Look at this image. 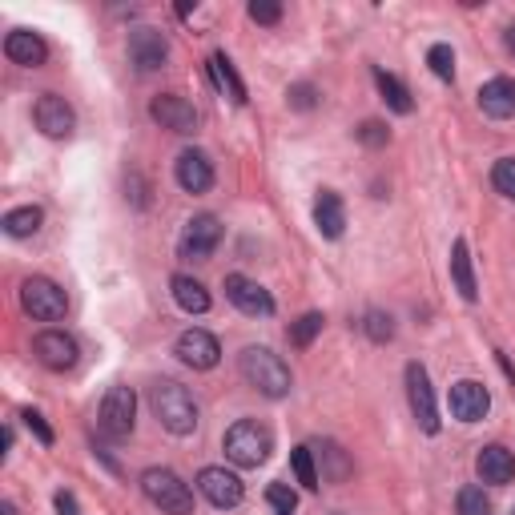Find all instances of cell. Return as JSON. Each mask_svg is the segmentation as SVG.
Wrapping results in <instances>:
<instances>
[{"instance_id": "cell-1", "label": "cell", "mask_w": 515, "mask_h": 515, "mask_svg": "<svg viewBox=\"0 0 515 515\" xmlns=\"http://www.w3.org/2000/svg\"><path fill=\"white\" fill-rule=\"evenodd\" d=\"M149 407H153L157 423L169 435H194V427H198V403H194V395L182 383H174V379L157 383L149 391Z\"/></svg>"}, {"instance_id": "cell-2", "label": "cell", "mask_w": 515, "mask_h": 515, "mask_svg": "<svg viewBox=\"0 0 515 515\" xmlns=\"http://www.w3.org/2000/svg\"><path fill=\"white\" fill-rule=\"evenodd\" d=\"M238 371H242V379H246L254 391H262L266 399L290 395V367H286L274 351H266V347H246L242 359H238Z\"/></svg>"}, {"instance_id": "cell-3", "label": "cell", "mask_w": 515, "mask_h": 515, "mask_svg": "<svg viewBox=\"0 0 515 515\" xmlns=\"http://www.w3.org/2000/svg\"><path fill=\"white\" fill-rule=\"evenodd\" d=\"M141 491L153 507L169 511V515H194V491L190 483H182L169 467H149L141 475Z\"/></svg>"}, {"instance_id": "cell-4", "label": "cell", "mask_w": 515, "mask_h": 515, "mask_svg": "<svg viewBox=\"0 0 515 515\" xmlns=\"http://www.w3.org/2000/svg\"><path fill=\"white\" fill-rule=\"evenodd\" d=\"M270 451H274V435L254 419H242L226 431V459L238 467H258L270 459Z\"/></svg>"}, {"instance_id": "cell-5", "label": "cell", "mask_w": 515, "mask_h": 515, "mask_svg": "<svg viewBox=\"0 0 515 515\" xmlns=\"http://www.w3.org/2000/svg\"><path fill=\"white\" fill-rule=\"evenodd\" d=\"M133 419H137V395H133V387H121V383L109 387V395L101 403V415H97L101 431L109 439H129L133 435Z\"/></svg>"}, {"instance_id": "cell-6", "label": "cell", "mask_w": 515, "mask_h": 515, "mask_svg": "<svg viewBox=\"0 0 515 515\" xmlns=\"http://www.w3.org/2000/svg\"><path fill=\"white\" fill-rule=\"evenodd\" d=\"M21 306L33 314V318H41V322H57V318H65V290L57 286V282H49V278H29L25 286H21Z\"/></svg>"}, {"instance_id": "cell-7", "label": "cell", "mask_w": 515, "mask_h": 515, "mask_svg": "<svg viewBox=\"0 0 515 515\" xmlns=\"http://www.w3.org/2000/svg\"><path fill=\"white\" fill-rule=\"evenodd\" d=\"M218 242H222V222H218L214 214H198V218H190V222H186L178 250H182V258L206 262V258L218 250Z\"/></svg>"}, {"instance_id": "cell-8", "label": "cell", "mask_w": 515, "mask_h": 515, "mask_svg": "<svg viewBox=\"0 0 515 515\" xmlns=\"http://www.w3.org/2000/svg\"><path fill=\"white\" fill-rule=\"evenodd\" d=\"M33 121H37V129H41L45 137L61 141V137H69V133H73L77 113H73V105H69L65 97H57V93H41V97H37V105H33Z\"/></svg>"}, {"instance_id": "cell-9", "label": "cell", "mask_w": 515, "mask_h": 515, "mask_svg": "<svg viewBox=\"0 0 515 515\" xmlns=\"http://www.w3.org/2000/svg\"><path fill=\"white\" fill-rule=\"evenodd\" d=\"M407 399H411V415L419 419V427L427 435L439 431V411H435V391H431V379L419 363H407Z\"/></svg>"}, {"instance_id": "cell-10", "label": "cell", "mask_w": 515, "mask_h": 515, "mask_svg": "<svg viewBox=\"0 0 515 515\" xmlns=\"http://www.w3.org/2000/svg\"><path fill=\"white\" fill-rule=\"evenodd\" d=\"M149 117H153L161 129H169V133H194V129H198L194 105H190L186 97H178V93H157V97L149 101Z\"/></svg>"}, {"instance_id": "cell-11", "label": "cell", "mask_w": 515, "mask_h": 515, "mask_svg": "<svg viewBox=\"0 0 515 515\" xmlns=\"http://www.w3.org/2000/svg\"><path fill=\"white\" fill-rule=\"evenodd\" d=\"M33 355L49 371H69L81 351H77V338L73 334H65V330H41L37 342H33Z\"/></svg>"}, {"instance_id": "cell-12", "label": "cell", "mask_w": 515, "mask_h": 515, "mask_svg": "<svg viewBox=\"0 0 515 515\" xmlns=\"http://www.w3.org/2000/svg\"><path fill=\"white\" fill-rule=\"evenodd\" d=\"M178 359L186 363V367H194V371H210V367H218V359H222V347H218V338L210 334V330H182L178 334Z\"/></svg>"}, {"instance_id": "cell-13", "label": "cell", "mask_w": 515, "mask_h": 515, "mask_svg": "<svg viewBox=\"0 0 515 515\" xmlns=\"http://www.w3.org/2000/svg\"><path fill=\"white\" fill-rule=\"evenodd\" d=\"M226 298H230L242 314H250V318H270V314H274V298H270L258 282H250L246 274H230V278H226Z\"/></svg>"}, {"instance_id": "cell-14", "label": "cell", "mask_w": 515, "mask_h": 515, "mask_svg": "<svg viewBox=\"0 0 515 515\" xmlns=\"http://www.w3.org/2000/svg\"><path fill=\"white\" fill-rule=\"evenodd\" d=\"M129 61L141 73H153V69H161L169 61V41L157 29H133L129 33Z\"/></svg>"}, {"instance_id": "cell-15", "label": "cell", "mask_w": 515, "mask_h": 515, "mask_svg": "<svg viewBox=\"0 0 515 515\" xmlns=\"http://www.w3.org/2000/svg\"><path fill=\"white\" fill-rule=\"evenodd\" d=\"M487 411H491V395H487L483 383L459 379V383L451 387V415H455L459 423H479Z\"/></svg>"}, {"instance_id": "cell-16", "label": "cell", "mask_w": 515, "mask_h": 515, "mask_svg": "<svg viewBox=\"0 0 515 515\" xmlns=\"http://www.w3.org/2000/svg\"><path fill=\"white\" fill-rule=\"evenodd\" d=\"M198 487H202V495L214 503V507H238L242 503V479L234 475V471H226V467H206L202 475H198Z\"/></svg>"}, {"instance_id": "cell-17", "label": "cell", "mask_w": 515, "mask_h": 515, "mask_svg": "<svg viewBox=\"0 0 515 515\" xmlns=\"http://www.w3.org/2000/svg\"><path fill=\"white\" fill-rule=\"evenodd\" d=\"M178 186L186 190V194H206L210 186H214V165H210V157L202 153V149H186L182 157H178Z\"/></svg>"}, {"instance_id": "cell-18", "label": "cell", "mask_w": 515, "mask_h": 515, "mask_svg": "<svg viewBox=\"0 0 515 515\" xmlns=\"http://www.w3.org/2000/svg\"><path fill=\"white\" fill-rule=\"evenodd\" d=\"M475 471H479V479H483V483L503 487V483H511V479H515V455H511L507 447L491 443V447H483V451L475 455Z\"/></svg>"}, {"instance_id": "cell-19", "label": "cell", "mask_w": 515, "mask_h": 515, "mask_svg": "<svg viewBox=\"0 0 515 515\" xmlns=\"http://www.w3.org/2000/svg\"><path fill=\"white\" fill-rule=\"evenodd\" d=\"M479 109L495 121H507L515 117V81L511 77H491L483 89H479Z\"/></svg>"}, {"instance_id": "cell-20", "label": "cell", "mask_w": 515, "mask_h": 515, "mask_svg": "<svg viewBox=\"0 0 515 515\" xmlns=\"http://www.w3.org/2000/svg\"><path fill=\"white\" fill-rule=\"evenodd\" d=\"M5 53H9V61H13V65L37 69V65H45V57H49V45H45L37 33H29V29H17V33H9V37H5Z\"/></svg>"}, {"instance_id": "cell-21", "label": "cell", "mask_w": 515, "mask_h": 515, "mask_svg": "<svg viewBox=\"0 0 515 515\" xmlns=\"http://www.w3.org/2000/svg\"><path fill=\"white\" fill-rule=\"evenodd\" d=\"M314 226L322 238H342V230H347V206H342V198L334 190H322L318 202H314Z\"/></svg>"}, {"instance_id": "cell-22", "label": "cell", "mask_w": 515, "mask_h": 515, "mask_svg": "<svg viewBox=\"0 0 515 515\" xmlns=\"http://www.w3.org/2000/svg\"><path fill=\"white\" fill-rule=\"evenodd\" d=\"M210 77H214V85H218L234 105H246V85H242L234 61H230L226 53H214V57H210Z\"/></svg>"}, {"instance_id": "cell-23", "label": "cell", "mask_w": 515, "mask_h": 515, "mask_svg": "<svg viewBox=\"0 0 515 515\" xmlns=\"http://www.w3.org/2000/svg\"><path fill=\"white\" fill-rule=\"evenodd\" d=\"M451 278H455V290L463 294V302H475L479 290H475V270H471V254H467V238H455L451 246Z\"/></svg>"}, {"instance_id": "cell-24", "label": "cell", "mask_w": 515, "mask_h": 515, "mask_svg": "<svg viewBox=\"0 0 515 515\" xmlns=\"http://www.w3.org/2000/svg\"><path fill=\"white\" fill-rule=\"evenodd\" d=\"M174 302L186 310V314H206L210 310V290L198 282V278H190V274H178L174 282Z\"/></svg>"}, {"instance_id": "cell-25", "label": "cell", "mask_w": 515, "mask_h": 515, "mask_svg": "<svg viewBox=\"0 0 515 515\" xmlns=\"http://www.w3.org/2000/svg\"><path fill=\"white\" fill-rule=\"evenodd\" d=\"M375 85H379V93H383V101L395 109V113H411V93H407V85L395 77V73H387V69H375Z\"/></svg>"}, {"instance_id": "cell-26", "label": "cell", "mask_w": 515, "mask_h": 515, "mask_svg": "<svg viewBox=\"0 0 515 515\" xmlns=\"http://www.w3.org/2000/svg\"><path fill=\"white\" fill-rule=\"evenodd\" d=\"M41 222H45L41 206H21V210H9L5 214V234L9 238H33L41 230Z\"/></svg>"}, {"instance_id": "cell-27", "label": "cell", "mask_w": 515, "mask_h": 515, "mask_svg": "<svg viewBox=\"0 0 515 515\" xmlns=\"http://www.w3.org/2000/svg\"><path fill=\"white\" fill-rule=\"evenodd\" d=\"M322 322H326V318H322V314H314V310H310V314H302V318L290 326V342H294L298 351H306L310 342L322 334Z\"/></svg>"}, {"instance_id": "cell-28", "label": "cell", "mask_w": 515, "mask_h": 515, "mask_svg": "<svg viewBox=\"0 0 515 515\" xmlns=\"http://www.w3.org/2000/svg\"><path fill=\"white\" fill-rule=\"evenodd\" d=\"M290 467H294V475H298V483L302 487H318V467H314V451L310 447H294L290 451Z\"/></svg>"}, {"instance_id": "cell-29", "label": "cell", "mask_w": 515, "mask_h": 515, "mask_svg": "<svg viewBox=\"0 0 515 515\" xmlns=\"http://www.w3.org/2000/svg\"><path fill=\"white\" fill-rule=\"evenodd\" d=\"M491 186H495L503 198L515 202V157H499V161L491 165Z\"/></svg>"}, {"instance_id": "cell-30", "label": "cell", "mask_w": 515, "mask_h": 515, "mask_svg": "<svg viewBox=\"0 0 515 515\" xmlns=\"http://www.w3.org/2000/svg\"><path fill=\"white\" fill-rule=\"evenodd\" d=\"M455 511L459 515H491V499L483 495V487H463L455 499Z\"/></svg>"}, {"instance_id": "cell-31", "label": "cell", "mask_w": 515, "mask_h": 515, "mask_svg": "<svg viewBox=\"0 0 515 515\" xmlns=\"http://www.w3.org/2000/svg\"><path fill=\"white\" fill-rule=\"evenodd\" d=\"M427 65H431V73L439 81H455V53H451V45H431Z\"/></svg>"}, {"instance_id": "cell-32", "label": "cell", "mask_w": 515, "mask_h": 515, "mask_svg": "<svg viewBox=\"0 0 515 515\" xmlns=\"http://www.w3.org/2000/svg\"><path fill=\"white\" fill-rule=\"evenodd\" d=\"M363 330L371 334V342H391L395 338V318L383 314V310H371L367 322H363Z\"/></svg>"}, {"instance_id": "cell-33", "label": "cell", "mask_w": 515, "mask_h": 515, "mask_svg": "<svg viewBox=\"0 0 515 515\" xmlns=\"http://www.w3.org/2000/svg\"><path fill=\"white\" fill-rule=\"evenodd\" d=\"M266 503L274 507V515H294L298 495H294L286 483H270V487H266Z\"/></svg>"}, {"instance_id": "cell-34", "label": "cell", "mask_w": 515, "mask_h": 515, "mask_svg": "<svg viewBox=\"0 0 515 515\" xmlns=\"http://www.w3.org/2000/svg\"><path fill=\"white\" fill-rule=\"evenodd\" d=\"M250 21L254 25H278L282 21V5H278V0H254V5H250Z\"/></svg>"}, {"instance_id": "cell-35", "label": "cell", "mask_w": 515, "mask_h": 515, "mask_svg": "<svg viewBox=\"0 0 515 515\" xmlns=\"http://www.w3.org/2000/svg\"><path fill=\"white\" fill-rule=\"evenodd\" d=\"M21 419H25V427H29L45 447H53V427L45 423V415H41V411H21Z\"/></svg>"}, {"instance_id": "cell-36", "label": "cell", "mask_w": 515, "mask_h": 515, "mask_svg": "<svg viewBox=\"0 0 515 515\" xmlns=\"http://www.w3.org/2000/svg\"><path fill=\"white\" fill-rule=\"evenodd\" d=\"M387 137H391V133H387L379 121H363V129H359V141H363V145H375V149L387 145Z\"/></svg>"}, {"instance_id": "cell-37", "label": "cell", "mask_w": 515, "mask_h": 515, "mask_svg": "<svg viewBox=\"0 0 515 515\" xmlns=\"http://www.w3.org/2000/svg\"><path fill=\"white\" fill-rule=\"evenodd\" d=\"M290 105L294 109H314V85H290Z\"/></svg>"}, {"instance_id": "cell-38", "label": "cell", "mask_w": 515, "mask_h": 515, "mask_svg": "<svg viewBox=\"0 0 515 515\" xmlns=\"http://www.w3.org/2000/svg\"><path fill=\"white\" fill-rule=\"evenodd\" d=\"M53 503H57V515H81V507H77L73 491H57V495H53Z\"/></svg>"}, {"instance_id": "cell-39", "label": "cell", "mask_w": 515, "mask_h": 515, "mask_svg": "<svg viewBox=\"0 0 515 515\" xmlns=\"http://www.w3.org/2000/svg\"><path fill=\"white\" fill-rule=\"evenodd\" d=\"M503 45H507V53H515V25L503 33Z\"/></svg>"}, {"instance_id": "cell-40", "label": "cell", "mask_w": 515, "mask_h": 515, "mask_svg": "<svg viewBox=\"0 0 515 515\" xmlns=\"http://www.w3.org/2000/svg\"><path fill=\"white\" fill-rule=\"evenodd\" d=\"M0 511H5V515H17V507H13V503H5V507H0Z\"/></svg>"}, {"instance_id": "cell-41", "label": "cell", "mask_w": 515, "mask_h": 515, "mask_svg": "<svg viewBox=\"0 0 515 515\" xmlns=\"http://www.w3.org/2000/svg\"><path fill=\"white\" fill-rule=\"evenodd\" d=\"M511 515H515V511H511Z\"/></svg>"}]
</instances>
